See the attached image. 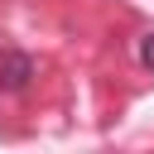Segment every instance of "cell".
<instances>
[{
	"mask_svg": "<svg viewBox=\"0 0 154 154\" xmlns=\"http://www.w3.org/2000/svg\"><path fill=\"white\" fill-rule=\"evenodd\" d=\"M29 77H34V58H29V53H19V48H10V53H5V63H0V87H5V91H19Z\"/></svg>",
	"mask_w": 154,
	"mask_h": 154,
	"instance_id": "obj_1",
	"label": "cell"
},
{
	"mask_svg": "<svg viewBox=\"0 0 154 154\" xmlns=\"http://www.w3.org/2000/svg\"><path fill=\"white\" fill-rule=\"evenodd\" d=\"M140 63L154 72V29H149V34H140Z\"/></svg>",
	"mask_w": 154,
	"mask_h": 154,
	"instance_id": "obj_2",
	"label": "cell"
}]
</instances>
